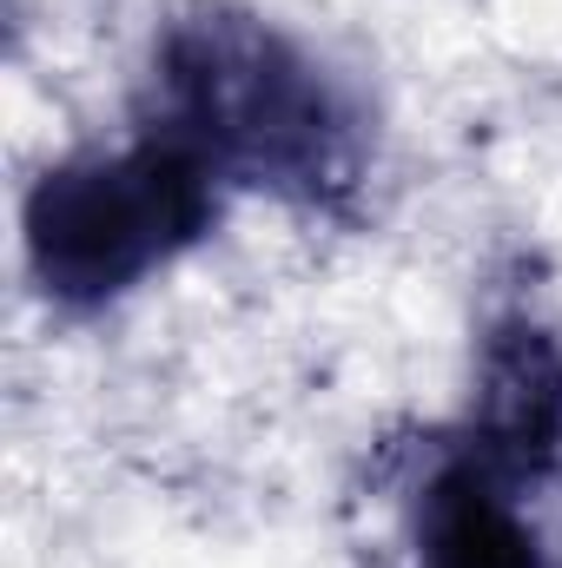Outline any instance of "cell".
I'll use <instances>...</instances> for the list:
<instances>
[{
	"label": "cell",
	"instance_id": "1",
	"mask_svg": "<svg viewBox=\"0 0 562 568\" xmlns=\"http://www.w3.org/2000/svg\"><path fill=\"white\" fill-rule=\"evenodd\" d=\"M212 172L272 185L284 199H331L358 172V126L331 80L239 7L172 20L159 47V126Z\"/></svg>",
	"mask_w": 562,
	"mask_h": 568
},
{
	"label": "cell",
	"instance_id": "2",
	"mask_svg": "<svg viewBox=\"0 0 562 568\" xmlns=\"http://www.w3.org/2000/svg\"><path fill=\"white\" fill-rule=\"evenodd\" d=\"M212 225V165L172 133L53 165L27 192V258L53 304L93 311Z\"/></svg>",
	"mask_w": 562,
	"mask_h": 568
},
{
	"label": "cell",
	"instance_id": "3",
	"mask_svg": "<svg viewBox=\"0 0 562 568\" xmlns=\"http://www.w3.org/2000/svg\"><path fill=\"white\" fill-rule=\"evenodd\" d=\"M470 463H483L503 489L550 483L562 469V344L530 317H503L483 337Z\"/></svg>",
	"mask_w": 562,
	"mask_h": 568
},
{
	"label": "cell",
	"instance_id": "4",
	"mask_svg": "<svg viewBox=\"0 0 562 568\" xmlns=\"http://www.w3.org/2000/svg\"><path fill=\"white\" fill-rule=\"evenodd\" d=\"M418 568H543V549L483 463H450L423 489Z\"/></svg>",
	"mask_w": 562,
	"mask_h": 568
}]
</instances>
